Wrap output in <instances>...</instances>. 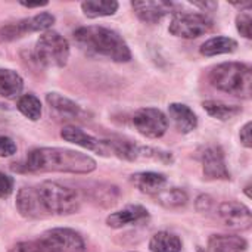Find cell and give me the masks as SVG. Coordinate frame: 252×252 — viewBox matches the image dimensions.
<instances>
[{"label": "cell", "instance_id": "obj_1", "mask_svg": "<svg viewBox=\"0 0 252 252\" xmlns=\"http://www.w3.org/2000/svg\"><path fill=\"white\" fill-rule=\"evenodd\" d=\"M24 168L30 173L89 174L96 170V161L92 157L72 149L37 148L27 155Z\"/></svg>", "mask_w": 252, "mask_h": 252}, {"label": "cell", "instance_id": "obj_2", "mask_svg": "<svg viewBox=\"0 0 252 252\" xmlns=\"http://www.w3.org/2000/svg\"><path fill=\"white\" fill-rule=\"evenodd\" d=\"M74 40L83 52L93 56H103L114 62H128L131 52L123 37L105 27L90 25L74 31Z\"/></svg>", "mask_w": 252, "mask_h": 252}, {"label": "cell", "instance_id": "obj_3", "mask_svg": "<svg viewBox=\"0 0 252 252\" xmlns=\"http://www.w3.org/2000/svg\"><path fill=\"white\" fill-rule=\"evenodd\" d=\"M44 217L69 216L80 210L81 195L77 189L58 182H43L35 186Z\"/></svg>", "mask_w": 252, "mask_h": 252}, {"label": "cell", "instance_id": "obj_4", "mask_svg": "<svg viewBox=\"0 0 252 252\" xmlns=\"http://www.w3.org/2000/svg\"><path fill=\"white\" fill-rule=\"evenodd\" d=\"M210 83L229 94L250 99L252 93L251 68L241 62H224L213 68Z\"/></svg>", "mask_w": 252, "mask_h": 252}, {"label": "cell", "instance_id": "obj_5", "mask_svg": "<svg viewBox=\"0 0 252 252\" xmlns=\"http://www.w3.org/2000/svg\"><path fill=\"white\" fill-rule=\"evenodd\" d=\"M34 56L38 63L49 68H62L69 58L68 40L56 31H46L35 43Z\"/></svg>", "mask_w": 252, "mask_h": 252}, {"label": "cell", "instance_id": "obj_6", "mask_svg": "<svg viewBox=\"0 0 252 252\" xmlns=\"http://www.w3.org/2000/svg\"><path fill=\"white\" fill-rule=\"evenodd\" d=\"M213 28V21L205 13L193 12H173V19L168 31L182 38H196Z\"/></svg>", "mask_w": 252, "mask_h": 252}, {"label": "cell", "instance_id": "obj_7", "mask_svg": "<svg viewBox=\"0 0 252 252\" xmlns=\"http://www.w3.org/2000/svg\"><path fill=\"white\" fill-rule=\"evenodd\" d=\"M40 242L46 252H87L83 236L66 227H56L41 235Z\"/></svg>", "mask_w": 252, "mask_h": 252}, {"label": "cell", "instance_id": "obj_8", "mask_svg": "<svg viewBox=\"0 0 252 252\" xmlns=\"http://www.w3.org/2000/svg\"><path fill=\"white\" fill-rule=\"evenodd\" d=\"M55 24V16L49 12H43L38 15H34L31 18H25L21 19L18 22L9 24L3 28H0V40H16L21 38L30 32H35V31H46L47 28H50Z\"/></svg>", "mask_w": 252, "mask_h": 252}, {"label": "cell", "instance_id": "obj_9", "mask_svg": "<svg viewBox=\"0 0 252 252\" xmlns=\"http://www.w3.org/2000/svg\"><path fill=\"white\" fill-rule=\"evenodd\" d=\"M134 128L148 139H158L165 134L168 120L162 111L157 108H142L133 115Z\"/></svg>", "mask_w": 252, "mask_h": 252}, {"label": "cell", "instance_id": "obj_10", "mask_svg": "<svg viewBox=\"0 0 252 252\" xmlns=\"http://www.w3.org/2000/svg\"><path fill=\"white\" fill-rule=\"evenodd\" d=\"M61 137L69 143L81 146L102 157H114V140H103L84 133L81 128L66 126L61 130Z\"/></svg>", "mask_w": 252, "mask_h": 252}, {"label": "cell", "instance_id": "obj_11", "mask_svg": "<svg viewBox=\"0 0 252 252\" xmlns=\"http://www.w3.org/2000/svg\"><path fill=\"white\" fill-rule=\"evenodd\" d=\"M217 216L220 221L233 230H248L252 226L251 210L236 201H227L219 205Z\"/></svg>", "mask_w": 252, "mask_h": 252}, {"label": "cell", "instance_id": "obj_12", "mask_svg": "<svg viewBox=\"0 0 252 252\" xmlns=\"http://www.w3.org/2000/svg\"><path fill=\"white\" fill-rule=\"evenodd\" d=\"M204 176L208 180H230V173L226 165L224 152L220 146L211 145L201 152Z\"/></svg>", "mask_w": 252, "mask_h": 252}, {"label": "cell", "instance_id": "obj_13", "mask_svg": "<svg viewBox=\"0 0 252 252\" xmlns=\"http://www.w3.org/2000/svg\"><path fill=\"white\" fill-rule=\"evenodd\" d=\"M131 7L140 21L148 24H157L165 15L173 12L174 4L171 1H161V0H140V1H131Z\"/></svg>", "mask_w": 252, "mask_h": 252}, {"label": "cell", "instance_id": "obj_14", "mask_svg": "<svg viewBox=\"0 0 252 252\" xmlns=\"http://www.w3.org/2000/svg\"><path fill=\"white\" fill-rule=\"evenodd\" d=\"M16 208H18L19 214L25 219H31V220L46 219L43 214L40 201H38L35 186L19 189V192L16 195Z\"/></svg>", "mask_w": 252, "mask_h": 252}, {"label": "cell", "instance_id": "obj_15", "mask_svg": "<svg viewBox=\"0 0 252 252\" xmlns=\"http://www.w3.org/2000/svg\"><path fill=\"white\" fill-rule=\"evenodd\" d=\"M149 219V213L146 208L140 205H128L124 210L112 213L106 219V224L112 229H121L128 224L142 223Z\"/></svg>", "mask_w": 252, "mask_h": 252}, {"label": "cell", "instance_id": "obj_16", "mask_svg": "<svg viewBox=\"0 0 252 252\" xmlns=\"http://www.w3.org/2000/svg\"><path fill=\"white\" fill-rule=\"evenodd\" d=\"M131 183L142 192L151 196H157L167 186V177L161 173L142 171L131 176Z\"/></svg>", "mask_w": 252, "mask_h": 252}, {"label": "cell", "instance_id": "obj_17", "mask_svg": "<svg viewBox=\"0 0 252 252\" xmlns=\"http://www.w3.org/2000/svg\"><path fill=\"white\" fill-rule=\"evenodd\" d=\"M46 100H47L50 109H53L61 117H66L71 120H84L87 115L86 111L78 103L72 102L71 99L62 96L59 93H47Z\"/></svg>", "mask_w": 252, "mask_h": 252}, {"label": "cell", "instance_id": "obj_18", "mask_svg": "<svg viewBox=\"0 0 252 252\" xmlns=\"http://www.w3.org/2000/svg\"><path fill=\"white\" fill-rule=\"evenodd\" d=\"M168 114H170V118L173 120L176 128L183 134H188L198 127V117L188 105L171 103L168 106Z\"/></svg>", "mask_w": 252, "mask_h": 252}, {"label": "cell", "instance_id": "obj_19", "mask_svg": "<svg viewBox=\"0 0 252 252\" xmlns=\"http://www.w3.org/2000/svg\"><path fill=\"white\" fill-rule=\"evenodd\" d=\"M248 242L236 235H213L208 239L207 252H244Z\"/></svg>", "mask_w": 252, "mask_h": 252}, {"label": "cell", "instance_id": "obj_20", "mask_svg": "<svg viewBox=\"0 0 252 252\" xmlns=\"http://www.w3.org/2000/svg\"><path fill=\"white\" fill-rule=\"evenodd\" d=\"M24 89L22 77L7 68H0V96L6 99H15L21 94Z\"/></svg>", "mask_w": 252, "mask_h": 252}, {"label": "cell", "instance_id": "obj_21", "mask_svg": "<svg viewBox=\"0 0 252 252\" xmlns=\"http://www.w3.org/2000/svg\"><path fill=\"white\" fill-rule=\"evenodd\" d=\"M236 49H238L236 40L230 37H213L201 46L199 52L204 56H217V55L232 53Z\"/></svg>", "mask_w": 252, "mask_h": 252}, {"label": "cell", "instance_id": "obj_22", "mask_svg": "<svg viewBox=\"0 0 252 252\" xmlns=\"http://www.w3.org/2000/svg\"><path fill=\"white\" fill-rule=\"evenodd\" d=\"M204 109L207 111V114L216 120H220V121H227V120H232L235 118L236 115H239L242 112L241 106L238 105H229V103H224V102H220V100H205L202 103Z\"/></svg>", "mask_w": 252, "mask_h": 252}, {"label": "cell", "instance_id": "obj_23", "mask_svg": "<svg viewBox=\"0 0 252 252\" xmlns=\"http://www.w3.org/2000/svg\"><path fill=\"white\" fill-rule=\"evenodd\" d=\"M81 9L87 18L111 16L118 10V3L114 0H87L81 3Z\"/></svg>", "mask_w": 252, "mask_h": 252}, {"label": "cell", "instance_id": "obj_24", "mask_svg": "<svg viewBox=\"0 0 252 252\" xmlns=\"http://www.w3.org/2000/svg\"><path fill=\"white\" fill-rule=\"evenodd\" d=\"M154 198L159 205H162L164 208H168V210L182 208L188 204V193L179 188H165Z\"/></svg>", "mask_w": 252, "mask_h": 252}, {"label": "cell", "instance_id": "obj_25", "mask_svg": "<svg viewBox=\"0 0 252 252\" xmlns=\"http://www.w3.org/2000/svg\"><path fill=\"white\" fill-rule=\"evenodd\" d=\"M149 250L152 252H180L182 241L179 236L170 232H159L152 236L149 242Z\"/></svg>", "mask_w": 252, "mask_h": 252}, {"label": "cell", "instance_id": "obj_26", "mask_svg": "<svg viewBox=\"0 0 252 252\" xmlns=\"http://www.w3.org/2000/svg\"><path fill=\"white\" fill-rule=\"evenodd\" d=\"M155 161L161 164H171L173 155L170 152L151 148V146H134V154H133V161Z\"/></svg>", "mask_w": 252, "mask_h": 252}, {"label": "cell", "instance_id": "obj_27", "mask_svg": "<svg viewBox=\"0 0 252 252\" xmlns=\"http://www.w3.org/2000/svg\"><path fill=\"white\" fill-rule=\"evenodd\" d=\"M92 199L96 201L99 205L102 207H112L117 204L118 196H120V190L117 186H111V185H96L94 189H89Z\"/></svg>", "mask_w": 252, "mask_h": 252}, {"label": "cell", "instance_id": "obj_28", "mask_svg": "<svg viewBox=\"0 0 252 252\" xmlns=\"http://www.w3.org/2000/svg\"><path fill=\"white\" fill-rule=\"evenodd\" d=\"M18 111L28 120L37 121L41 117V102L34 94H24L18 100Z\"/></svg>", "mask_w": 252, "mask_h": 252}, {"label": "cell", "instance_id": "obj_29", "mask_svg": "<svg viewBox=\"0 0 252 252\" xmlns=\"http://www.w3.org/2000/svg\"><path fill=\"white\" fill-rule=\"evenodd\" d=\"M236 28L245 38H252V12L250 7L242 9L236 16Z\"/></svg>", "mask_w": 252, "mask_h": 252}, {"label": "cell", "instance_id": "obj_30", "mask_svg": "<svg viewBox=\"0 0 252 252\" xmlns=\"http://www.w3.org/2000/svg\"><path fill=\"white\" fill-rule=\"evenodd\" d=\"M9 252H46V250L43 244L40 242V239H37V241H30V242H19L13 245Z\"/></svg>", "mask_w": 252, "mask_h": 252}, {"label": "cell", "instance_id": "obj_31", "mask_svg": "<svg viewBox=\"0 0 252 252\" xmlns=\"http://www.w3.org/2000/svg\"><path fill=\"white\" fill-rule=\"evenodd\" d=\"M15 154H16V143L7 136H0V157L7 158Z\"/></svg>", "mask_w": 252, "mask_h": 252}, {"label": "cell", "instance_id": "obj_32", "mask_svg": "<svg viewBox=\"0 0 252 252\" xmlns=\"http://www.w3.org/2000/svg\"><path fill=\"white\" fill-rule=\"evenodd\" d=\"M13 192V179L4 173H0V198L6 199Z\"/></svg>", "mask_w": 252, "mask_h": 252}, {"label": "cell", "instance_id": "obj_33", "mask_svg": "<svg viewBox=\"0 0 252 252\" xmlns=\"http://www.w3.org/2000/svg\"><path fill=\"white\" fill-rule=\"evenodd\" d=\"M251 128L252 123L248 121L242 128H241V133H239V137H241V143L245 146V148H251L252 146V139H251Z\"/></svg>", "mask_w": 252, "mask_h": 252}, {"label": "cell", "instance_id": "obj_34", "mask_svg": "<svg viewBox=\"0 0 252 252\" xmlns=\"http://www.w3.org/2000/svg\"><path fill=\"white\" fill-rule=\"evenodd\" d=\"M213 205H214V201H213V198L208 196V195H202V196H199L198 201H196V210H198L199 213H208V211L213 208Z\"/></svg>", "mask_w": 252, "mask_h": 252}, {"label": "cell", "instance_id": "obj_35", "mask_svg": "<svg viewBox=\"0 0 252 252\" xmlns=\"http://www.w3.org/2000/svg\"><path fill=\"white\" fill-rule=\"evenodd\" d=\"M192 4L201 7L204 12H213L217 7V3L216 1H192Z\"/></svg>", "mask_w": 252, "mask_h": 252}, {"label": "cell", "instance_id": "obj_36", "mask_svg": "<svg viewBox=\"0 0 252 252\" xmlns=\"http://www.w3.org/2000/svg\"><path fill=\"white\" fill-rule=\"evenodd\" d=\"M22 6L25 7H40V6H46L47 1H43V3H21Z\"/></svg>", "mask_w": 252, "mask_h": 252}, {"label": "cell", "instance_id": "obj_37", "mask_svg": "<svg viewBox=\"0 0 252 252\" xmlns=\"http://www.w3.org/2000/svg\"><path fill=\"white\" fill-rule=\"evenodd\" d=\"M198 252H207V250H202V248H199V250H198Z\"/></svg>", "mask_w": 252, "mask_h": 252}]
</instances>
